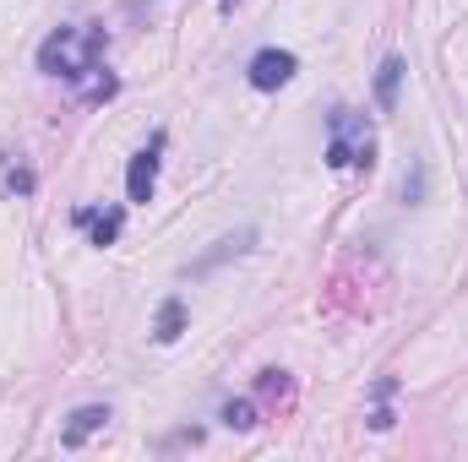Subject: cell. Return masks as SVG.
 <instances>
[{"label":"cell","mask_w":468,"mask_h":462,"mask_svg":"<svg viewBox=\"0 0 468 462\" xmlns=\"http://www.w3.org/2000/svg\"><path fill=\"white\" fill-rule=\"evenodd\" d=\"M104 27H55L38 49V71L49 77H66V82H82L99 71V55H104Z\"/></svg>","instance_id":"6da1fadb"},{"label":"cell","mask_w":468,"mask_h":462,"mask_svg":"<svg viewBox=\"0 0 468 462\" xmlns=\"http://www.w3.org/2000/svg\"><path fill=\"white\" fill-rule=\"evenodd\" d=\"M370 158H376V136H370V125L349 110H338L333 115V147H327V163L333 169H370Z\"/></svg>","instance_id":"7a4b0ae2"},{"label":"cell","mask_w":468,"mask_h":462,"mask_svg":"<svg viewBox=\"0 0 468 462\" xmlns=\"http://www.w3.org/2000/svg\"><path fill=\"white\" fill-rule=\"evenodd\" d=\"M158 152H164V136H153V147H142L125 169V196L131 202H153V185H158Z\"/></svg>","instance_id":"3957f363"},{"label":"cell","mask_w":468,"mask_h":462,"mask_svg":"<svg viewBox=\"0 0 468 462\" xmlns=\"http://www.w3.org/2000/svg\"><path fill=\"white\" fill-rule=\"evenodd\" d=\"M294 66H300V60H294L289 49H261V55L250 60V88H256V93H272V88H283V82L294 77Z\"/></svg>","instance_id":"277c9868"},{"label":"cell","mask_w":468,"mask_h":462,"mask_svg":"<svg viewBox=\"0 0 468 462\" xmlns=\"http://www.w3.org/2000/svg\"><path fill=\"white\" fill-rule=\"evenodd\" d=\"M104 425H110V408L88 403V408H77V414H71V425H66V436H60V441H66V446H82V441H88L93 430H104Z\"/></svg>","instance_id":"5b68a950"},{"label":"cell","mask_w":468,"mask_h":462,"mask_svg":"<svg viewBox=\"0 0 468 462\" xmlns=\"http://www.w3.org/2000/svg\"><path fill=\"white\" fill-rule=\"evenodd\" d=\"M398 82H403V60L392 55V60H381V77H376V104H381V110L398 104Z\"/></svg>","instance_id":"8992f818"},{"label":"cell","mask_w":468,"mask_h":462,"mask_svg":"<svg viewBox=\"0 0 468 462\" xmlns=\"http://www.w3.org/2000/svg\"><path fill=\"white\" fill-rule=\"evenodd\" d=\"M180 327H186V305H180V299H164L158 327H153V332H158V343H175V338H180Z\"/></svg>","instance_id":"52a82bcc"},{"label":"cell","mask_w":468,"mask_h":462,"mask_svg":"<svg viewBox=\"0 0 468 462\" xmlns=\"http://www.w3.org/2000/svg\"><path fill=\"white\" fill-rule=\"evenodd\" d=\"M82 224H93V245H115V234H120V213L110 207V213H77Z\"/></svg>","instance_id":"ba28073f"},{"label":"cell","mask_w":468,"mask_h":462,"mask_svg":"<svg viewBox=\"0 0 468 462\" xmlns=\"http://www.w3.org/2000/svg\"><path fill=\"white\" fill-rule=\"evenodd\" d=\"M224 425H229V430H250V425H256V408H250V403H229V408H224Z\"/></svg>","instance_id":"9c48e42d"}]
</instances>
